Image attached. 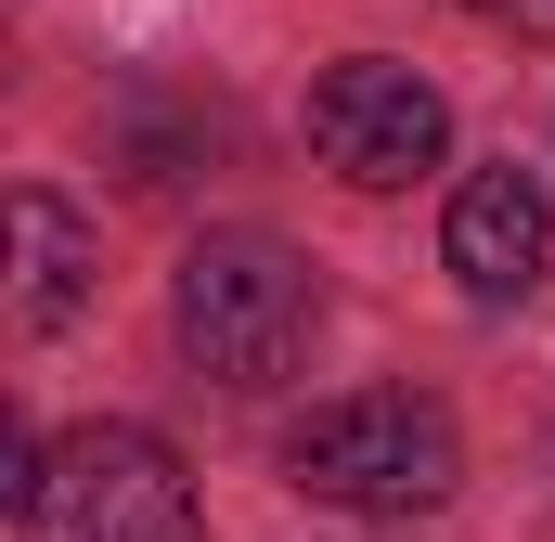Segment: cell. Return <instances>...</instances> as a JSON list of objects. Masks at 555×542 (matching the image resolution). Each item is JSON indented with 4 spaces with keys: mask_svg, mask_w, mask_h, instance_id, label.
Returning <instances> with one entry per match:
<instances>
[{
    "mask_svg": "<svg viewBox=\"0 0 555 542\" xmlns=\"http://www.w3.org/2000/svg\"><path fill=\"white\" fill-rule=\"evenodd\" d=\"M168 323H181V349H194V375H220V388H272L310 362V323H323V284L310 259L284 246V233H207L181 284H168Z\"/></svg>",
    "mask_w": 555,
    "mask_h": 542,
    "instance_id": "1",
    "label": "cell"
},
{
    "mask_svg": "<svg viewBox=\"0 0 555 542\" xmlns=\"http://www.w3.org/2000/svg\"><path fill=\"white\" fill-rule=\"evenodd\" d=\"M284 478H297L310 504H336V517H426V504H452L465 439H452V413L414 401V388H349V401L297 413Z\"/></svg>",
    "mask_w": 555,
    "mask_h": 542,
    "instance_id": "2",
    "label": "cell"
},
{
    "mask_svg": "<svg viewBox=\"0 0 555 542\" xmlns=\"http://www.w3.org/2000/svg\"><path fill=\"white\" fill-rule=\"evenodd\" d=\"M39 542H194V478L155 426H78L39 452V491H26Z\"/></svg>",
    "mask_w": 555,
    "mask_h": 542,
    "instance_id": "3",
    "label": "cell"
},
{
    "mask_svg": "<svg viewBox=\"0 0 555 542\" xmlns=\"http://www.w3.org/2000/svg\"><path fill=\"white\" fill-rule=\"evenodd\" d=\"M310 142H323V168H336L349 194H401V181H426V168L452 155V104L426 91L414 65L349 52V65L310 78Z\"/></svg>",
    "mask_w": 555,
    "mask_h": 542,
    "instance_id": "4",
    "label": "cell"
},
{
    "mask_svg": "<svg viewBox=\"0 0 555 542\" xmlns=\"http://www.w3.org/2000/svg\"><path fill=\"white\" fill-rule=\"evenodd\" d=\"M91 220L52 194V181H0V336H65L91 310Z\"/></svg>",
    "mask_w": 555,
    "mask_h": 542,
    "instance_id": "5",
    "label": "cell"
},
{
    "mask_svg": "<svg viewBox=\"0 0 555 542\" xmlns=\"http://www.w3.org/2000/svg\"><path fill=\"white\" fill-rule=\"evenodd\" d=\"M439 259L465 271V297H478V310L530 297V284L555 271V207H543V181H530V168H478V181H452Z\"/></svg>",
    "mask_w": 555,
    "mask_h": 542,
    "instance_id": "6",
    "label": "cell"
},
{
    "mask_svg": "<svg viewBox=\"0 0 555 542\" xmlns=\"http://www.w3.org/2000/svg\"><path fill=\"white\" fill-rule=\"evenodd\" d=\"M26 491H39V439H26V413L0 401V517H26Z\"/></svg>",
    "mask_w": 555,
    "mask_h": 542,
    "instance_id": "7",
    "label": "cell"
},
{
    "mask_svg": "<svg viewBox=\"0 0 555 542\" xmlns=\"http://www.w3.org/2000/svg\"><path fill=\"white\" fill-rule=\"evenodd\" d=\"M491 13H504L517 39H555V0H491Z\"/></svg>",
    "mask_w": 555,
    "mask_h": 542,
    "instance_id": "8",
    "label": "cell"
},
{
    "mask_svg": "<svg viewBox=\"0 0 555 542\" xmlns=\"http://www.w3.org/2000/svg\"><path fill=\"white\" fill-rule=\"evenodd\" d=\"M439 13H491V0H439Z\"/></svg>",
    "mask_w": 555,
    "mask_h": 542,
    "instance_id": "9",
    "label": "cell"
}]
</instances>
